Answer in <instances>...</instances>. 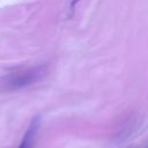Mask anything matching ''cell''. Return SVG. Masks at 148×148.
Here are the masks:
<instances>
[{
	"label": "cell",
	"mask_w": 148,
	"mask_h": 148,
	"mask_svg": "<svg viewBox=\"0 0 148 148\" xmlns=\"http://www.w3.org/2000/svg\"><path fill=\"white\" fill-rule=\"evenodd\" d=\"M38 73V71H35V72H29V73H25V74H20L18 76H14L9 84L15 87V88H20V87H23V86H27L29 84L30 82H32L35 79H36V74Z\"/></svg>",
	"instance_id": "cell-2"
},
{
	"label": "cell",
	"mask_w": 148,
	"mask_h": 148,
	"mask_svg": "<svg viewBox=\"0 0 148 148\" xmlns=\"http://www.w3.org/2000/svg\"><path fill=\"white\" fill-rule=\"evenodd\" d=\"M38 127H39V118H35L31 124L29 125L20 146L17 148H34L35 146V141H36V136H37V132H38Z\"/></svg>",
	"instance_id": "cell-1"
}]
</instances>
